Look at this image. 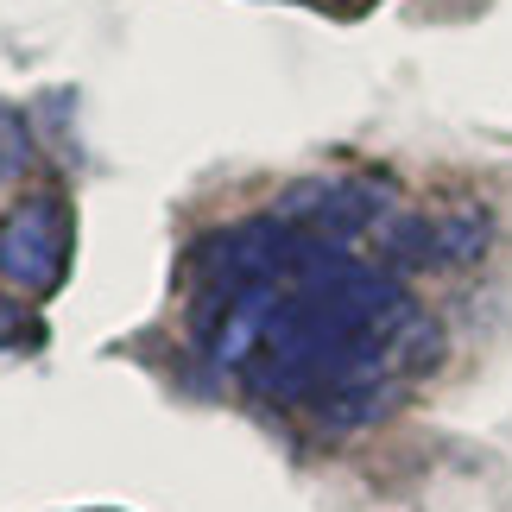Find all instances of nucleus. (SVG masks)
I'll return each mask as SVG.
<instances>
[{
  "label": "nucleus",
  "instance_id": "1",
  "mask_svg": "<svg viewBox=\"0 0 512 512\" xmlns=\"http://www.w3.org/2000/svg\"><path fill=\"white\" fill-rule=\"evenodd\" d=\"M190 342L253 399L361 424L437 361V329L392 266L285 209L215 228L190 253Z\"/></svg>",
  "mask_w": 512,
  "mask_h": 512
},
{
  "label": "nucleus",
  "instance_id": "2",
  "mask_svg": "<svg viewBox=\"0 0 512 512\" xmlns=\"http://www.w3.org/2000/svg\"><path fill=\"white\" fill-rule=\"evenodd\" d=\"M70 266V209L64 196H26V203L7 209L0 222V279L26 298H45V291L64 285Z\"/></svg>",
  "mask_w": 512,
  "mask_h": 512
},
{
  "label": "nucleus",
  "instance_id": "3",
  "mask_svg": "<svg viewBox=\"0 0 512 512\" xmlns=\"http://www.w3.org/2000/svg\"><path fill=\"white\" fill-rule=\"evenodd\" d=\"M32 165V140H26V121H13V114H0V184L19 177Z\"/></svg>",
  "mask_w": 512,
  "mask_h": 512
}]
</instances>
